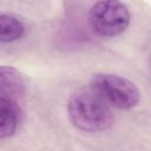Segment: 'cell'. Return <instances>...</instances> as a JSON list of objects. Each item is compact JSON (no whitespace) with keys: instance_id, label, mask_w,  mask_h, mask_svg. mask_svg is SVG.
Segmentation results:
<instances>
[{"instance_id":"cell-1","label":"cell","mask_w":151,"mask_h":151,"mask_svg":"<svg viewBox=\"0 0 151 151\" xmlns=\"http://www.w3.org/2000/svg\"><path fill=\"white\" fill-rule=\"evenodd\" d=\"M67 113L72 125L85 132L106 131L114 122L111 106L91 88H81L71 94Z\"/></svg>"},{"instance_id":"cell-2","label":"cell","mask_w":151,"mask_h":151,"mask_svg":"<svg viewBox=\"0 0 151 151\" xmlns=\"http://www.w3.org/2000/svg\"><path fill=\"white\" fill-rule=\"evenodd\" d=\"M90 88L111 107L130 110L138 105L140 92L134 83L113 73H96L90 80Z\"/></svg>"},{"instance_id":"cell-3","label":"cell","mask_w":151,"mask_h":151,"mask_svg":"<svg viewBox=\"0 0 151 151\" xmlns=\"http://www.w3.org/2000/svg\"><path fill=\"white\" fill-rule=\"evenodd\" d=\"M87 19L91 29L97 35L112 38L126 31L131 14L120 0H97L91 6Z\"/></svg>"},{"instance_id":"cell-4","label":"cell","mask_w":151,"mask_h":151,"mask_svg":"<svg viewBox=\"0 0 151 151\" xmlns=\"http://www.w3.org/2000/svg\"><path fill=\"white\" fill-rule=\"evenodd\" d=\"M26 94V81L21 72L8 65H0V97L19 101Z\"/></svg>"},{"instance_id":"cell-5","label":"cell","mask_w":151,"mask_h":151,"mask_svg":"<svg viewBox=\"0 0 151 151\" xmlns=\"http://www.w3.org/2000/svg\"><path fill=\"white\" fill-rule=\"evenodd\" d=\"M18 101L0 97V139L13 136L19 126L21 111Z\"/></svg>"},{"instance_id":"cell-6","label":"cell","mask_w":151,"mask_h":151,"mask_svg":"<svg viewBox=\"0 0 151 151\" xmlns=\"http://www.w3.org/2000/svg\"><path fill=\"white\" fill-rule=\"evenodd\" d=\"M26 27L22 20L11 13H0V42L9 44L21 39Z\"/></svg>"}]
</instances>
